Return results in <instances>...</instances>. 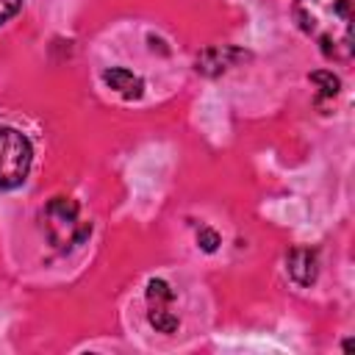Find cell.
I'll return each mask as SVG.
<instances>
[{"label": "cell", "mask_w": 355, "mask_h": 355, "mask_svg": "<svg viewBox=\"0 0 355 355\" xmlns=\"http://www.w3.org/2000/svg\"><path fill=\"white\" fill-rule=\"evenodd\" d=\"M294 17L327 58L352 55V0H294Z\"/></svg>", "instance_id": "cell-1"}, {"label": "cell", "mask_w": 355, "mask_h": 355, "mask_svg": "<svg viewBox=\"0 0 355 355\" xmlns=\"http://www.w3.org/2000/svg\"><path fill=\"white\" fill-rule=\"evenodd\" d=\"M33 164V147L17 128H0V189H17L25 183Z\"/></svg>", "instance_id": "cell-2"}, {"label": "cell", "mask_w": 355, "mask_h": 355, "mask_svg": "<svg viewBox=\"0 0 355 355\" xmlns=\"http://www.w3.org/2000/svg\"><path fill=\"white\" fill-rule=\"evenodd\" d=\"M44 227H47V236L53 244L58 247H69V244H78L89 227L80 225L78 219V202L69 200V197H53L44 208Z\"/></svg>", "instance_id": "cell-3"}, {"label": "cell", "mask_w": 355, "mask_h": 355, "mask_svg": "<svg viewBox=\"0 0 355 355\" xmlns=\"http://www.w3.org/2000/svg\"><path fill=\"white\" fill-rule=\"evenodd\" d=\"M244 58H247V50H241V47H233V44H214V47H205V50L197 55L194 69H197L200 75L214 78V75L227 72L230 67H236V64L244 61Z\"/></svg>", "instance_id": "cell-4"}, {"label": "cell", "mask_w": 355, "mask_h": 355, "mask_svg": "<svg viewBox=\"0 0 355 355\" xmlns=\"http://www.w3.org/2000/svg\"><path fill=\"white\" fill-rule=\"evenodd\" d=\"M286 272L302 288H308L311 283H316V277H319V255H316V250H311V247H294L286 255Z\"/></svg>", "instance_id": "cell-5"}, {"label": "cell", "mask_w": 355, "mask_h": 355, "mask_svg": "<svg viewBox=\"0 0 355 355\" xmlns=\"http://www.w3.org/2000/svg\"><path fill=\"white\" fill-rule=\"evenodd\" d=\"M103 83L108 89H114L119 97H125V100H139L144 94V80L136 72L125 69V67H108L103 72Z\"/></svg>", "instance_id": "cell-6"}, {"label": "cell", "mask_w": 355, "mask_h": 355, "mask_svg": "<svg viewBox=\"0 0 355 355\" xmlns=\"http://www.w3.org/2000/svg\"><path fill=\"white\" fill-rule=\"evenodd\" d=\"M172 300H175V291H172V286H169L166 280L153 277V280L147 283V308H164V305H169Z\"/></svg>", "instance_id": "cell-7"}, {"label": "cell", "mask_w": 355, "mask_h": 355, "mask_svg": "<svg viewBox=\"0 0 355 355\" xmlns=\"http://www.w3.org/2000/svg\"><path fill=\"white\" fill-rule=\"evenodd\" d=\"M311 83H316L319 89V100H333L341 89V80L338 75H333L330 69H319V72H311Z\"/></svg>", "instance_id": "cell-8"}, {"label": "cell", "mask_w": 355, "mask_h": 355, "mask_svg": "<svg viewBox=\"0 0 355 355\" xmlns=\"http://www.w3.org/2000/svg\"><path fill=\"white\" fill-rule=\"evenodd\" d=\"M150 324L158 333H175L178 324H180V319L169 311V305H164V308H150Z\"/></svg>", "instance_id": "cell-9"}, {"label": "cell", "mask_w": 355, "mask_h": 355, "mask_svg": "<svg viewBox=\"0 0 355 355\" xmlns=\"http://www.w3.org/2000/svg\"><path fill=\"white\" fill-rule=\"evenodd\" d=\"M219 244H222V239H219V233L214 227H200L197 230V247L202 252H216Z\"/></svg>", "instance_id": "cell-10"}, {"label": "cell", "mask_w": 355, "mask_h": 355, "mask_svg": "<svg viewBox=\"0 0 355 355\" xmlns=\"http://www.w3.org/2000/svg\"><path fill=\"white\" fill-rule=\"evenodd\" d=\"M19 8H22V0H0V25L8 22Z\"/></svg>", "instance_id": "cell-11"}]
</instances>
